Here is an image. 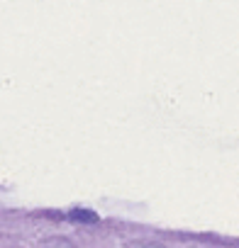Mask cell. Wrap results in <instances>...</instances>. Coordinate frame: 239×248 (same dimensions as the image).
Wrapping results in <instances>:
<instances>
[{
  "label": "cell",
  "mask_w": 239,
  "mask_h": 248,
  "mask_svg": "<svg viewBox=\"0 0 239 248\" xmlns=\"http://www.w3.org/2000/svg\"><path fill=\"white\" fill-rule=\"evenodd\" d=\"M130 248H164L161 243H154V241H132Z\"/></svg>",
  "instance_id": "cell-3"
},
{
  "label": "cell",
  "mask_w": 239,
  "mask_h": 248,
  "mask_svg": "<svg viewBox=\"0 0 239 248\" xmlns=\"http://www.w3.org/2000/svg\"><path fill=\"white\" fill-rule=\"evenodd\" d=\"M44 248H73V243H68L66 238H49Z\"/></svg>",
  "instance_id": "cell-2"
},
{
  "label": "cell",
  "mask_w": 239,
  "mask_h": 248,
  "mask_svg": "<svg viewBox=\"0 0 239 248\" xmlns=\"http://www.w3.org/2000/svg\"><path fill=\"white\" fill-rule=\"evenodd\" d=\"M68 217H71L73 221H98V217H95L93 212H88V209H73Z\"/></svg>",
  "instance_id": "cell-1"
}]
</instances>
